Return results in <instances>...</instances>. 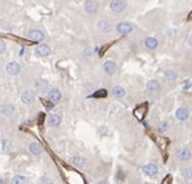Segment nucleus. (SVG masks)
<instances>
[{
  "label": "nucleus",
  "mask_w": 192,
  "mask_h": 184,
  "mask_svg": "<svg viewBox=\"0 0 192 184\" xmlns=\"http://www.w3.org/2000/svg\"><path fill=\"white\" fill-rule=\"evenodd\" d=\"M98 3L93 2V0H86L84 2V11L88 14H93L98 12Z\"/></svg>",
  "instance_id": "obj_15"
},
{
  "label": "nucleus",
  "mask_w": 192,
  "mask_h": 184,
  "mask_svg": "<svg viewBox=\"0 0 192 184\" xmlns=\"http://www.w3.org/2000/svg\"><path fill=\"white\" fill-rule=\"evenodd\" d=\"M169 180H170V177L165 178V180H164V183H162V184H169Z\"/></svg>",
  "instance_id": "obj_30"
},
{
  "label": "nucleus",
  "mask_w": 192,
  "mask_h": 184,
  "mask_svg": "<svg viewBox=\"0 0 192 184\" xmlns=\"http://www.w3.org/2000/svg\"><path fill=\"white\" fill-rule=\"evenodd\" d=\"M157 130L160 131V132H168L170 130V125L168 121H161L159 122V125H157Z\"/></svg>",
  "instance_id": "obj_26"
},
{
  "label": "nucleus",
  "mask_w": 192,
  "mask_h": 184,
  "mask_svg": "<svg viewBox=\"0 0 192 184\" xmlns=\"http://www.w3.org/2000/svg\"><path fill=\"white\" fill-rule=\"evenodd\" d=\"M92 96H93V97H105V96H107V91L105 90H100L98 92H95Z\"/></svg>",
  "instance_id": "obj_27"
},
{
  "label": "nucleus",
  "mask_w": 192,
  "mask_h": 184,
  "mask_svg": "<svg viewBox=\"0 0 192 184\" xmlns=\"http://www.w3.org/2000/svg\"><path fill=\"white\" fill-rule=\"evenodd\" d=\"M14 114V107L12 104H4L0 107V116H3L5 118H9Z\"/></svg>",
  "instance_id": "obj_12"
},
{
  "label": "nucleus",
  "mask_w": 192,
  "mask_h": 184,
  "mask_svg": "<svg viewBox=\"0 0 192 184\" xmlns=\"http://www.w3.org/2000/svg\"><path fill=\"white\" fill-rule=\"evenodd\" d=\"M69 161H70V163L73 166H75L77 169H82V167H84V165H86V158L82 157V156H78V154L72 156Z\"/></svg>",
  "instance_id": "obj_14"
},
{
  "label": "nucleus",
  "mask_w": 192,
  "mask_h": 184,
  "mask_svg": "<svg viewBox=\"0 0 192 184\" xmlns=\"http://www.w3.org/2000/svg\"><path fill=\"white\" fill-rule=\"evenodd\" d=\"M28 183V179H26L25 175H14V177L11 179V184H26Z\"/></svg>",
  "instance_id": "obj_25"
},
{
  "label": "nucleus",
  "mask_w": 192,
  "mask_h": 184,
  "mask_svg": "<svg viewBox=\"0 0 192 184\" xmlns=\"http://www.w3.org/2000/svg\"><path fill=\"white\" fill-rule=\"evenodd\" d=\"M110 9L116 13H122L126 9V3L124 0H113L110 3Z\"/></svg>",
  "instance_id": "obj_11"
},
{
  "label": "nucleus",
  "mask_w": 192,
  "mask_h": 184,
  "mask_svg": "<svg viewBox=\"0 0 192 184\" xmlns=\"http://www.w3.org/2000/svg\"><path fill=\"white\" fill-rule=\"evenodd\" d=\"M147 90L151 91V92H156L160 90V82L156 81V79H151L149 82L147 83Z\"/></svg>",
  "instance_id": "obj_24"
},
{
  "label": "nucleus",
  "mask_w": 192,
  "mask_h": 184,
  "mask_svg": "<svg viewBox=\"0 0 192 184\" xmlns=\"http://www.w3.org/2000/svg\"><path fill=\"white\" fill-rule=\"evenodd\" d=\"M103 69H104V72H105L108 75H112V74H114L117 72V64H116V61H113V60H107L105 62H104L103 65Z\"/></svg>",
  "instance_id": "obj_6"
},
{
  "label": "nucleus",
  "mask_w": 192,
  "mask_h": 184,
  "mask_svg": "<svg viewBox=\"0 0 192 184\" xmlns=\"http://www.w3.org/2000/svg\"><path fill=\"white\" fill-rule=\"evenodd\" d=\"M175 158L179 162H188L192 158V153L188 148H178L175 151Z\"/></svg>",
  "instance_id": "obj_2"
},
{
  "label": "nucleus",
  "mask_w": 192,
  "mask_h": 184,
  "mask_svg": "<svg viewBox=\"0 0 192 184\" xmlns=\"http://www.w3.org/2000/svg\"><path fill=\"white\" fill-rule=\"evenodd\" d=\"M112 95L114 96L116 99H124L126 96V90L122 86H114L112 88Z\"/></svg>",
  "instance_id": "obj_18"
},
{
  "label": "nucleus",
  "mask_w": 192,
  "mask_h": 184,
  "mask_svg": "<svg viewBox=\"0 0 192 184\" xmlns=\"http://www.w3.org/2000/svg\"><path fill=\"white\" fill-rule=\"evenodd\" d=\"M61 121H63V118H61L60 114H56V113H53V114H49L47 117V125L49 127H57L61 125Z\"/></svg>",
  "instance_id": "obj_13"
},
{
  "label": "nucleus",
  "mask_w": 192,
  "mask_h": 184,
  "mask_svg": "<svg viewBox=\"0 0 192 184\" xmlns=\"http://www.w3.org/2000/svg\"><path fill=\"white\" fill-rule=\"evenodd\" d=\"M164 78L166 79L168 82H174L178 79V72L174 69H166L164 72Z\"/></svg>",
  "instance_id": "obj_17"
},
{
  "label": "nucleus",
  "mask_w": 192,
  "mask_h": 184,
  "mask_svg": "<svg viewBox=\"0 0 192 184\" xmlns=\"http://www.w3.org/2000/svg\"><path fill=\"white\" fill-rule=\"evenodd\" d=\"M98 29H99V31H100V32L107 34V32H109V31H110V29H112V25H110V22H109L108 20H101V21H99V22H98Z\"/></svg>",
  "instance_id": "obj_21"
},
{
  "label": "nucleus",
  "mask_w": 192,
  "mask_h": 184,
  "mask_svg": "<svg viewBox=\"0 0 192 184\" xmlns=\"http://www.w3.org/2000/svg\"><path fill=\"white\" fill-rule=\"evenodd\" d=\"M0 184H4V180H3L2 178H0Z\"/></svg>",
  "instance_id": "obj_33"
},
{
  "label": "nucleus",
  "mask_w": 192,
  "mask_h": 184,
  "mask_svg": "<svg viewBox=\"0 0 192 184\" xmlns=\"http://www.w3.org/2000/svg\"><path fill=\"white\" fill-rule=\"evenodd\" d=\"M35 55L39 57H46L48 55H51V47L47 44H40L35 48Z\"/></svg>",
  "instance_id": "obj_16"
},
{
  "label": "nucleus",
  "mask_w": 192,
  "mask_h": 184,
  "mask_svg": "<svg viewBox=\"0 0 192 184\" xmlns=\"http://www.w3.org/2000/svg\"><path fill=\"white\" fill-rule=\"evenodd\" d=\"M20 70H21V66L18 62H16V61H11V62H8L5 66V72L9 75H17L20 73Z\"/></svg>",
  "instance_id": "obj_9"
},
{
  "label": "nucleus",
  "mask_w": 192,
  "mask_h": 184,
  "mask_svg": "<svg viewBox=\"0 0 192 184\" xmlns=\"http://www.w3.org/2000/svg\"><path fill=\"white\" fill-rule=\"evenodd\" d=\"M144 46L148 49H156L159 47V40H157L154 37H147L144 40Z\"/></svg>",
  "instance_id": "obj_20"
},
{
  "label": "nucleus",
  "mask_w": 192,
  "mask_h": 184,
  "mask_svg": "<svg viewBox=\"0 0 192 184\" xmlns=\"http://www.w3.org/2000/svg\"><path fill=\"white\" fill-rule=\"evenodd\" d=\"M188 44H189V46H192V34L189 35V39H188Z\"/></svg>",
  "instance_id": "obj_32"
},
{
  "label": "nucleus",
  "mask_w": 192,
  "mask_h": 184,
  "mask_svg": "<svg viewBox=\"0 0 192 184\" xmlns=\"http://www.w3.org/2000/svg\"><path fill=\"white\" fill-rule=\"evenodd\" d=\"M12 148H13V145H12V142L9 139H3L2 140V151L5 153V154H8V153H11L12 152Z\"/></svg>",
  "instance_id": "obj_22"
},
{
  "label": "nucleus",
  "mask_w": 192,
  "mask_h": 184,
  "mask_svg": "<svg viewBox=\"0 0 192 184\" xmlns=\"http://www.w3.org/2000/svg\"><path fill=\"white\" fill-rule=\"evenodd\" d=\"M142 170H143L144 175H145V177H148V178H156V177H159V172H160L159 166H157L156 163H153V162L145 163L143 166Z\"/></svg>",
  "instance_id": "obj_1"
},
{
  "label": "nucleus",
  "mask_w": 192,
  "mask_h": 184,
  "mask_svg": "<svg viewBox=\"0 0 192 184\" xmlns=\"http://www.w3.org/2000/svg\"><path fill=\"white\" fill-rule=\"evenodd\" d=\"M96 184H109V183H108L107 180H100V182H98Z\"/></svg>",
  "instance_id": "obj_31"
},
{
  "label": "nucleus",
  "mask_w": 192,
  "mask_h": 184,
  "mask_svg": "<svg viewBox=\"0 0 192 184\" xmlns=\"http://www.w3.org/2000/svg\"><path fill=\"white\" fill-rule=\"evenodd\" d=\"M175 118L179 121V122H186L188 118H189V110L184 107H180L175 110Z\"/></svg>",
  "instance_id": "obj_7"
},
{
  "label": "nucleus",
  "mask_w": 192,
  "mask_h": 184,
  "mask_svg": "<svg viewBox=\"0 0 192 184\" xmlns=\"http://www.w3.org/2000/svg\"><path fill=\"white\" fill-rule=\"evenodd\" d=\"M29 38L31 40H34V42H42L43 39H44V34H43L40 30L34 29V30L29 31Z\"/></svg>",
  "instance_id": "obj_19"
},
{
  "label": "nucleus",
  "mask_w": 192,
  "mask_h": 184,
  "mask_svg": "<svg viewBox=\"0 0 192 184\" xmlns=\"http://www.w3.org/2000/svg\"><path fill=\"white\" fill-rule=\"evenodd\" d=\"M34 88L37 90L38 93L43 95V93H47V91L49 90V82L46 79H38L34 83Z\"/></svg>",
  "instance_id": "obj_3"
},
{
  "label": "nucleus",
  "mask_w": 192,
  "mask_h": 184,
  "mask_svg": "<svg viewBox=\"0 0 192 184\" xmlns=\"http://www.w3.org/2000/svg\"><path fill=\"white\" fill-rule=\"evenodd\" d=\"M47 97H48V100L52 104H57V102H60L61 97H63V95H61V92H60L58 88H52V90L48 91Z\"/></svg>",
  "instance_id": "obj_8"
},
{
  "label": "nucleus",
  "mask_w": 192,
  "mask_h": 184,
  "mask_svg": "<svg viewBox=\"0 0 192 184\" xmlns=\"http://www.w3.org/2000/svg\"><path fill=\"white\" fill-rule=\"evenodd\" d=\"M180 177L187 182L192 180V169L191 167H182L180 169Z\"/></svg>",
  "instance_id": "obj_23"
},
{
  "label": "nucleus",
  "mask_w": 192,
  "mask_h": 184,
  "mask_svg": "<svg viewBox=\"0 0 192 184\" xmlns=\"http://www.w3.org/2000/svg\"><path fill=\"white\" fill-rule=\"evenodd\" d=\"M21 101L25 105H31L34 101H35V93L30 90H26L21 93Z\"/></svg>",
  "instance_id": "obj_5"
},
{
  "label": "nucleus",
  "mask_w": 192,
  "mask_h": 184,
  "mask_svg": "<svg viewBox=\"0 0 192 184\" xmlns=\"http://www.w3.org/2000/svg\"><path fill=\"white\" fill-rule=\"evenodd\" d=\"M188 17H189V18H192V12L189 13V16H188Z\"/></svg>",
  "instance_id": "obj_34"
},
{
  "label": "nucleus",
  "mask_w": 192,
  "mask_h": 184,
  "mask_svg": "<svg viewBox=\"0 0 192 184\" xmlns=\"http://www.w3.org/2000/svg\"><path fill=\"white\" fill-rule=\"evenodd\" d=\"M116 30L121 35H127V34L134 31V26L131 23H129V22H121V23H118L116 26Z\"/></svg>",
  "instance_id": "obj_4"
},
{
  "label": "nucleus",
  "mask_w": 192,
  "mask_h": 184,
  "mask_svg": "<svg viewBox=\"0 0 192 184\" xmlns=\"http://www.w3.org/2000/svg\"><path fill=\"white\" fill-rule=\"evenodd\" d=\"M5 43H4V40H2V39H0V53H4V52H5Z\"/></svg>",
  "instance_id": "obj_28"
},
{
  "label": "nucleus",
  "mask_w": 192,
  "mask_h": 184,
  "mask_svg": "<svg viewBox=\"0 0 192 184\" xmlns=\"http://www.w3.org/2000/svg\"><path fill=\"white\" fill-rule=\"evenodd\" d=\"M99 130H100V132H101L103 135H109V132H108V127H104V126H103V127H100Z\"/></svg>",
  "instance_id": "obj_29"
},
{
  "label": "nucleus",
  "mask_w": 192,
  "mask_h": 184,
  "mask_svg": "<svg viewBox=\"0 0 192 184\" xmlns=\"http://www.w3.org/2000/svg\"><path fill=\"white\" fill-rule=\"evenodd\" d=\"M191 90H192V88H191Z\"/></svg>",
  "instance_id": "obj_35"
},
{
  "label": "nucleus",
  "mask_w": 192,
  "mask_h": 184,
  "mask_svg": "<svg viewBox=\"0 0 192 184\" xmlns=\"http://www.w3.org/2000/svg\"><path fill=\"white\" fill-rule=\"evenodd\" d=\"M29 152L31 156L34 157H39L43 153V147L38 143V142H31L29 144Z\"/></svg>",
  "instance_id": "obj_10"
}]
</instances>
